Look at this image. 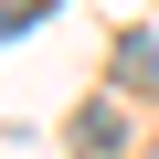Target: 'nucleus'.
Listing matches in <instances>:
<instances>
[{"label": "nucleus", "mask_w": 159, "mask_h": 159, "mask_svg": "<svg viewBox=\"0 0 159 159\" xmlns=\"http://www.w3.org/2000/svg\"><path fill=\"white\" fill-rule=\"evenodd\" d=\"M74 138H85V159H117L127 127H117V106H85V117H74Z\"/></svg>", "instance_id": "obj_1"}, {"label": "nucleus", "mask_w": 159, "mask_h": 159, "mask_svg": "<svg viewBox=\"0 0 159 159\" xmlns=\"http://www.w3.org/2000/svg\"><path fill=\"white\" fill-rule=\"evenodd\" d=\"M21 21H43V0H0V32H21Z\"/></svg>", "instance_id": "obj_2"}]
</instances>
